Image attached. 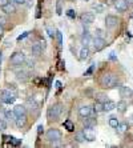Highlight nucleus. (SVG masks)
<instances>
[{"label": "nucleus", "instance_id": "obj_1", "mask_svg": "<svg viewBox=\"0 0 133 148\" xmlns=\"http://www.w3.org/2000/svg\"><path fill=\"white\" fill-rule=\"evenodd\" d=\"M100 84H101L102 88H115L119 84V77L115 73H105V75L101 76Z\"/></svg>", "mask_w": 133, "mask_h": 148}, {"label": "nucleus", "instance_id": "obj_2", "mask_svg": "<svg viewBox=\"0 0 133 148\" xmlns=\"http://www.w3.org/2000/svg\"><path fill=\"white\" fill-rule=\"evenodd\" d=\"M61 104H53L51 107L48 108L47 111V117L48 120H59V117L61 115Z\"/></svg>", "mask_w": 133, "mask_h": 148}, {"label": "nucleus", "instance_id": "obj_3", "mask_svg": "<svg viewBox=\"0 0 133 148\" xmlns=\"http://www.w3.org/2000/svg\"><path fill=\"white\" fill-rule=\"evenodd\" d=\"M47 139L51 143H55V141H60L61 140V132L57 128H51L47 131Z\"/></svg>", "mask_w": 133, "mask_h": 148}, {"label": "nucleus", "instance_id": "obj_4", "mask_svg": "<svg viewBox=\"0 0 133 148\" xmlns=\"http://www.w3.org/2000/svg\"><path fill=\"white\" fill-rule=\"evenodd\" d=\"M24 62H25V55L23 52H15L10 58V63L12 66H21Z\"/></svg>", "mask_w": 133, "mask_h": 148}, {"label": "nucleus", "instance_id": "obj_5", "mask_svg": "<svg viewBox=\"0 0 133 148\" xmlns=\"http://www.w3.org/2000/svg\"><path fill=\"white\" fill-rule=\"evenodd\" d=\"M0 99L3 100V101H5V103H14L15 99H16V96H15L11 91L3 90L1 92H0Z\"/></svg>", "mask_w": 133, "mask_h": 148}, {"label": "nucleus", "instance_id": "obj_6", "mask_svg": "<svg viewBox=\"0 0 133 148\" xmlns=\"http://www.w3.org/2000/svg\"><path fill=\"white\" fill-rule=\"evenodd\" d=\"M83 134H84V136H85L87 141H93L96 139V132L92 127H84Z\"/></svg>", "mask_w": 133, "mask_h": 148}, {"label": "nucleus", "instance_id": "obj_7", "mask_svg": "<svg viewBox=\"0 0 133 148\" xmlns=\"http://www.w3.org/2000/svg\"><path fill=\"white\" fill-rule=\"evenodd\" d=\"M105 47H106V41L104 40V38H95V40H93V48H95L96 52L101 51Z\"/></svg>", "mask_w": 133, "mask_h": 148}, {"label": "nucleus", "instance_id": "obj_8", "mask_svg": "<svg viewBox=\"0 0 133 148\" xmlns=\"http://www.w3.org/2000/svg\"><path fill=\"white\" fill-rule=\"evenodd\" d=\"M117 24H119V19H117L116 16H113V15H108V16L105 17L106 28H115Z\"/></svg>", "mask_w": 133, "mask_h": 148}, {"label": "nucleus", "instance_id": "obj_9", "mask_svg": "<svg viewBox=\"0 0 133 148\" xmlns=\"http://www.w3.org/2000/svg\"><path fill=\"white\" fill-rule=\"evenodd\" d=\"M81 21L84 23V24H92L93 21H95V15L92 14V12H85V14L81 15Z\"/></svg>", "mask_w": 133, "mask_h": 148}, {"label": "nucleus", "instance_id": "obj_10", "mask_svg": "<svg viewBox=\"0 0 133 148\" xmlns=\"http://www.w3.org/2000/svg\"><path fill=\"white\" fill-rule=\"evenodd\" d=\"M83 123H84V127H92V128H95L96 125H97V120H96V117H92V116L83 117Z\"/></svg>", "mask_w": 133, "mask_h": 148}, {"label": "nucleus", "instance_id": "obj_11", "mask_svg": "<svg viewBox=\"0 0 133 148\" xmlns=\"http://www.w3.org/2000/svg\"><path fill=\"white\" fill-rule=\"evenodd\" d=\"M92 111H93V108L89 107V106H81V107L78 108V115L81 117L91 116V115H92Z\"/></svg>", "mask_w": 133, "mask_h": 148}, {"label": "nucleus", "instance_id": "obj_12", "mask_svg": "<svg viewBox=\"0 0 133 148\" xmlns=\"http://www.w3.org/2000/svg\"><path fill=\"white\" fill-rule=\"evenodd\" d=\"M115 7H116V10L119 12H124V11L128 10V1L126 0H116Z\"/></svg>", "mask_w": 133, "mask_h": 148}, {"label": "nucleus", "instance_id": "obj_13", "mask_svg": "<svg viewBox=\"0 0 133 148\" xmlns=\"http://www.w3.org/2000/svg\"><path fill=\"white\" fill-rule=\"evenodd\" d=\"M132 95H133V91L130 90L129 87H125V86L120 87V96H121V97L126 99V97H130Z\"/></svg>", "mask_w": 133, "mask_h": 148}, {"label": "nucleus", "instance_id": "obj_14", "mask_svg": "<svg viewBox=\"0 0 133 148\" xmlns=\"http://www.w3.org/2000/svg\"><path fill=\"white\" fill-rule=\"evenodd\" d=\"M1 10H3V12H5V14H15V12H16V5L12 4L11 1H8L7 4H4L3 7H1Z\"/></svg>", "mask_w": 133, "mask_h": 148}, {"label": "nucleus", "instance_id": "obj_15", "mask_svg": "<svg viewBox=\"0 0 133 148\" xmlns=\"http://www.w3.org/2000/svg\"><path fill=\"white\" fill-rule=\"evenodd\" d=\"M15 123L19 128H23L25 124H27V115H21V116H17L15 119Z\"/></svg>", "mask_w": 133, "mask_h": 148}, {"label": "nucleus", "instance_id": "obj_16", "mask_svg": "<svg viewBox=\"0 0 133 148\" xmlns=\"http://www.w3.org/2000/svg\"><path fill=\"white\" fill-rule=\"evenodd\" d=\"M31 51H32V55H35V56H40L41 53H43V47H41L40 43H36V44L32 45Z\"/></svg>", "mask_w": 133, "mask_h": 148}, {"label": "nucleus", "instance_id": "obj_17", "mask_svg": "<svg viewBox=\"0 0 133 148\" xmlns=\"http://www.w3.org/2000/svg\"><path fill=\"white\" fill-rule=\"evenodd\" d=\"M115 108H116V103L115 101H112V100H105L104 101V111L105 112H110Z\"/></svg>", "mask_w": 133, "mask_h": 148}, {"label": "nucleus", "instance_id": "obj_18", "mask_svg": "<svg viewBox=\"0 0 133 148\" xmlns=\"http://www.w3.org/2000/svg\"><path fill=\"white\" fill-rule=\"evenodd\" d=\"M14 112H15V115H16V117L21 116V115H27V108L24 107V106H15Z\"/></svg>", "mask_w": 133, "mask_h": 148}, {"label": "nucleus", "instance_id": "obj_19", "mask_svg": "<svg viewBox=\"0 0 133 148\" xmlns=\"http://www.w3.org/2000/svg\"><path fill=\"white\" fill-rule=\"evenodd\" d=\"M117 107V111H119L120 114H125L126 108H128V103H126L125 100H121V101H119V103L116 104Z\"/></svg>", "mask_w": 133, "mask_h": 148}, {"label": "nucleus", "instance_id": "obj_20", "mask_svg": "<svg viewBox=\"0 0 133 148\" xmlns=\"http://www.w3.org/2000/svg\"><path fill=\"white\" fill-rule=\"evenodd\" d=\"M88 58H89V48L83 45V48L80 49V60H85Z\"/></svg>", "mask_w": 133, "mask_h": 148}, {"label": "nucleus", "instance_id": "obj_21", "mask_svg": "<svg viewBox=\"0 0 133 148\" xmlns=\"http://www.w3.org/2000/svg\"><path fill=\"white\" fill-rule=\"evenodd\" d=\"M89 43H91V38H89V34L88 32H84V35L81 36V44L84 47H88Z\"/></svg>", "mask_w": 133, "mask_h": 148}, {"label": "nucleus", "instance_id": "obj_22", "mask_svg": "<svg viewBox=\"0 0 133 148\" xmlns=\"http://www.w3.org/2000/svg\"><path fill=\"white\" fill-rule=\"evenodd\" d=\"M75 140L77 141V143H84L85 140V136H84V134H83V131H77L75 134Z\"/></svg>", "mask_w": 133, "mask_h": 148}, {"label": "nucleus", "instance_id": "obj_23", "mask_svg": "<svg viewBox=\"0 0 133 148\" xmlns=\"http://www.w3.org/2000/svg\"><path fill=\"white\" fill-rule=\"evenodd\" d=\"M93 111H96V112H102V111H104V103L97 100V101L93 104Z\"/></svg>", "mask_w": 133, "mask_h": 148}, {"label": "nucleus", "instance_id": "obj_24", "mask_svg": "<svg viewBox=\"0 0 133 148\" xmlns=\"http://www.w3.org/2000/svg\"><path fill=\"white\" fill-rule=\"evenodd\" d=\"M116 130H117V134H124L128 130V123H119Z\"/></svg>", "mask_w": 133, "mask_h": 148}, {"label": "nucleus", "instance_id": "obj_25", "mask_svg": "<svg viewBox=\"0 0 133 148\" xmlns=\"http://www.w3.org/2000/svg\"><path fill=\"white\" fill-rule=\"evenodd\" d=\"M64 127L67 128V131H69V132L75 131V125H73V123H72L71 120H65L64 121Z\"/></svg>", "mask_w": 133, "mask_h": 148}, {"label": "nucleus", "instance_id": "obj_26", "mask_svg": "<svg viewBox=\"0 0 133 148\" xmlns=\"http://www.w3.org/2000/svg\"><path fill=\"white\" fill-rule=\"evenodd\" d=\"M92 10H93V11H96L97 14H101V12H104L105 7H104L102 4H93V5H92Z\"/></svg>", "mask_w": 133, "mask_h": 148}, {"label": "nucleus", "instance_id": "obj_27", "mask_svg": "<svg viewBox=\"0 0 133 148\" xmlns=\"http://www.w3.org/2000/svg\"><path fill=\"white\" fill-rule=\"evenodd\" d=\"M4 115H5V119H8V120H15L16 119V115H15V112L14 111H5L4 112Z\"/></svg>", "mask_w": 133, "mask_h": 148}, {"label": "nucleus", "instance_id": "obj_28", "mask_svg": "<svg viewBox=\"0 0 133 148\" xmlns=\"http://www.w3.org/2000/svg\"><path fill=\"white\" fill-rule=\"evenodd\" d=\"M119 123H120V121L117 120V117H115V116H112V117L109 119V125H110L112 128H117Z\"/></svg>", "mask_w": 133, "mask_h": 148}, {"label": "nucleus", "instance_id": "obj_29", "mask_svg": "<svg viewBox=\"0 0 133 148\" xmlns=\"http://www.w3.org/2000/svg\"><path fill=\"white\" fill-rule=\"evenodd\" d=\"M67 15H68V17H71V19H75V17H76V12L73 10H68Z\"/></svg>", "mask_w": 133, "mask_h": 148}, {"label": "nucleus", "instance_id": "obj_30", "mask_svg": "<svg viewBox=\"0 0 133 148\" xmlns=\"http://www.w3.org/2000/svg\"><path fill=\"white\" fill-rule=\"evenodd\" d=\"M47 32H48V35H49V36H51V38H55V31H53V29H52L51 27H47Z\"/></svg>", "mask_w": 133, "mask_h": 148}, {"label": "nucleus", "instance_id": "obj_31", "mask_svg": "<svg viewBox=\"0 0 133 148\" xmlns=\"http://www.w3.org/2000/svg\"><path fill=\"white\" fill-rule=\"evenodd\" d=\"M7 128V123H5V120H0V131H4Z\"/></svg>", "mask_w": 133, "mask_h": 148}, {"label": "nucleus", "instance_id": "obj_32", "mask_svg": "<svg viewBox=\"0 0 133 148\" xmlns=\"http://www.w3.org/2000/svg\"><path fill=\"white\" fill-rule=\"evenodd\" d=\"M95 34H96V38H102V36H104V34H102V31L100 29V28H97V29H96Z\"/></svg>", "mask_w": 133, "mask_h": 148}, {"label": "nucleus", "instance_id": "obj_33", "mask_svg": "<svg viewBox=\"0 0 133 148\" xmlns=\"http://www.w3.org/2000/svg\"><path fill=\"white\" fill-rule=\"evenodd\" d=\"M28 35H29V32H24L23 35H20V36L17 38V40H19V41H20V40H23V39H25V38H27Z\"/></svg>", "mask_w": 133, "mask_h": 148}, {"label": "nucleus", "instance_id": "obj_34", "mask_svg": "<svg viewBox=\"0 0 133 148\" xmlns=\"http://www.w3.org/2000/svg\"><path fill=\"white\" fill-rule=\"evenodd\" d=\"M14 1L16 4H20V5H23V4H25V1H27V0H14Z\"/></svg>", "mask_w": 133, "mask_h": 148}, {"label": "nucleus", "instance_id": "obj_35", "mask_svg": "<svg viewBox=\"0 0 133 148\" xmlns=\"http://www.w3.org/2000/svg\"><path fill=\"white\" fill-rule=\"evenodd\" d=\"M57 14L59 15L61 14V3L60 1H57Z\"/></svg>", "mask_w": 133, "mask_h": 148}, {"label": "nucleus", "instance_id": "obj_36", "mask_svg": "<svg viewBox=\"0 0 133 148\" xmlns=\"http://www.w3.org/2000/svg\"><path fill=\"white\" fill-rule=\"evenodd\" d=\"M128 125H133V115H130L128 119Z\"/></svg>", "mask_w": 133, "mask_h": 148}, {"label": "nucleus", "instance_id": "obj_37", "mask_svg": "<svg viewBox=\"0 0 133 148\" xmlns=\"http://www.w3.org/2000/svg\"><path fill=\"white\" fill-rule=\"evenodd\" d=\"M43 130H44V127H43V125H41V124H40V125H39V127H38V134L40 135L41 132H43Z\"/></svg>", "mask_w": 133, "mask_h": 148}, {"label": "nucleus", "instance_id": "obj_38", "mask_svg": "<svg viewBox=\"0 0 133 148\" xmlns=\"http://www.w3.org/2000/svg\"><path fill=\"white\" fill-rule=\"evenodd\" d=\"M10 0H0V7H3L4 4H7Z\"/></svg>", "mask_w": 133, "mask_h": 148}, {"label": "nucleus", "instance_id": "obj_39", "mask_svg": "<svg viewBox=\"0 0 133 148\" xmlns=\"http://www.w3.org/2000/svg\"><path fill=\"white\" fill-rule=\"evenodd\" d=\"M3 34H4V28H3V25L0 24V36H1Z\"/></svg>", "mask_w": 133, "mask_h": 148}, {"label": "nucleus", "instance_id": "obj_40", "mask_svg": "<svg viewBox=\"0 0 133 148\" xmlns=\"http://www.w3.org/2000/svg\"><path fill=\"white\" fill-rule=\"evenodd\" d=\"M4 21H5V19H4V17H0V24L3 25V24H4Z\"/></svg>", "mask_w": 133, "mask_h": 148}, {"label": "nucleus", "instance_id": "obj_41", "mask_svg": "<svg viewBox=\"0 0 133 148\" xmlns=\"http://www.w3.org/2000/svg\"><path fill=\"white\" fill-rule=\"evenodd\" d=\"M128 1V4H133V0H126Z\"/></svg>", "mask_w": 133, "mask_h": 148}, {"label": "nucleus", "instance_id": "obj_42", "mask_svg": "<svg viewBox=\"0 0 133 148\" xmlns=\"http://www.w3.org/2000/svg\"><path fill=\"white\" fill-rule=\"evenodd\" d=\"M0 62H1V52H0Z\"/></svg>", "mask_w": 133, "mask_h": 148}, {"label": "nucleus", "instance_id": "obj_43", "mask_svg": "<svg viewBox=\"0 0 133 148\" xmlns=\"http://www.w3.org/2000/svg\"><path fill=\"white\" fill-rule=\"evenodd\" d=\"M83 1H89V0H83Z\"/></svg>", "mask_w": 133, "mask_h": 148}]
</instances>
